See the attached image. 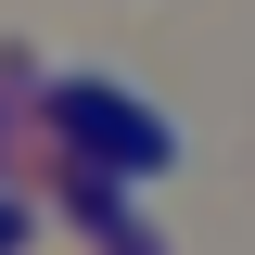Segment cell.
<instances>
[{
    "label": "cell",
    "mask_w": 255,
    "mask_h": 255,
    "mask_svg": "<svg viewBox=\"0 0 255 255\" xmlns=\"http://www.w3.org/2000/svg\"><path fill=\"white\" fill-rule=\"evenodd\" d=\"M77 217L102 230V255H166V243H153V217L128 204V179H90V191H77Z\"/></svg>",
    "instance_id": "obj_2"
},
{
    "label": "cell",
    "mask_w": 255,
    "mask_h": 255,
    "mask_svg": "<svg viewBox=\"0 0 255 255\" xmlns=\"http://www.w3.org/2000/svg\"><path fill=\"white\" fill-rule=\"evenodd\" d=\"M0 255H26V204H0Z\"/></svg>",
    "instance_id": "obj_3"
},
{
    "label": "cell",
    "mask_w": 255,
    "mask_h": 255,
    "mask_svg": "<svg viewBox=\"0 0 255 255\" xmlns=\"http://www.w3.org/2000/svg\"><path fill=\"white\" fill-rule=\"evenodd\" d=\"M64 128H77V140H90V153L115 166L128 191H140V179H166V166H179V128H166L153 102H128V90H102V77H77V90H64Z\"/></svg>",
    "instance_id": "obj_1"
}]
</instances>
